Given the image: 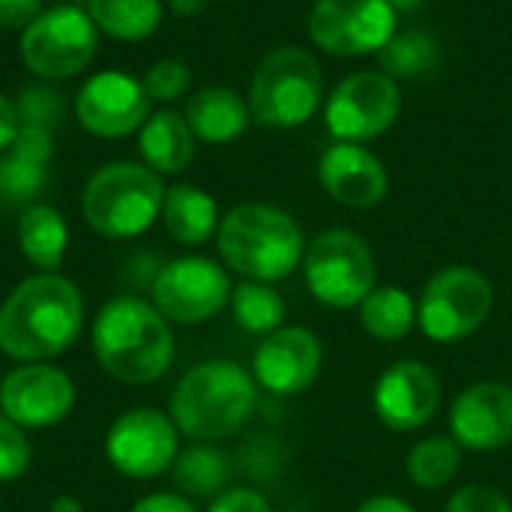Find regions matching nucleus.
<instances>
[{
  "mask_svg": "<svg viewBox=\"0 0 512 512\" xmlns=\"http://www.w3.org/2000/svg\"><path fill=\"white\" fill-rule=\"evenodd\" d=\"M84 327V297L57 273H36L0 306V351L18 363H45L75 345Z\"/></svg>",
  "mask_w": 512,
  "mask_h": 512,
  "instance_id": "obj_1",
  "label": "nucleus"
},
{
  "mask_svg": "<svg viewBox=\"0 0 512 512\" xmlns=\"http://www.w3.org/2000/svg\"><path fill=\"white\" fill-rule=\"evenodd\" d=\"M93 351L111 378L153 384L174 360L171 321L141 297H114L96 315Z\"/></svg>",
  "mask_w": 512,
  "mask_h": 512,
  "instance_id": "obj_2",
  "label": "nucleus"
},
{
  "mask_svg": "<svg viewBox=\"0 0 512 512\" xmlns=\"http://www.w3.org/2000/svg\"><path fill=\"white\" fill-rule=\"evenodd\" d=\"M216 246L228 270L270 285L288 279L306 255L300 222L288 210L261 201L231 207L219 222Z\"/></svg>",
  "mask_w": 512,
  "mask_h": 512,
  "instance_id": "obj_3",
  "label": "nucleus"
},
{
  "mask_svg": "<svg viewBox=\"0 0 512 512\" xmlns=\"http://www.w3.org/2000/svg\"><path fill=\"white\" fill-rule=\"evenodd\" d=\"M258 384L234 360L192 366L171 393V420L192 441H222L237 435L252 417Z\"/></svg>",
  "mask_w": 512,
  "mask_h": 512,
  "instance_id": "obj_4",
  "label": "nucleus"
},
{
  "mask_svg": "<svg viewBox=\"0 0 512 512\" xmlns=\"http://www.w3.org/2000/svg\"><path fill=\"white\" fill-rule=\"evenodd\" d=\"M165 189L162 177L141 162H108L84 186V222L111 240L138 237L162 216Z\"/></svg>",
  "mask_w": 512,
  "mask_h": 512,
  "instance_id": "obj_5",
  "label": "nucleus"
},
{
  "mask_svg": "<svg viewBox=\"0 0 512 512\" xmlns=\"http://www.w3.org/2000/svg\"><path fill=\"white\" fill-rule=\"evenodd\" d=\"M324 99V72L315 54L297 45H282L255 66L246 102L255 123L297 129L324 108Z\"/></svg>",
  "mask_w": 512,
  "mask_h": 512,
  "instance_id": "obj_6",
  "label": "nucleus"
},
{
  "mask_svg": "<svg viewBox=\"0 0 512 512\" xmlns=\"http://www.w3.org/2000/svg\"><path fill=\"white\" fill-rule=\"evenodd\" d=\"M495 309V285L468 264L438 270L417 297V327L426 339L453 345L474 336Z\"/></svg>",
  "mask_w": 512,
  "mask_h": 512,
  "instance_id": "obj_7",
  "label": "nucleus"
},
{
  "mask_svg": "<svg viewBox=\"0 0 512 512\" xmlns=\"http://www.w3.org/2000/svg\"><path fill=\"white\" fill-rule=\"evenodd\" d=\"M309 294L330 309H357L375 291V255L369 243L348 228L321 231L303 255Z\"/></svg>",
  "mask_w": 512,
  "mask_h": 512,
  "instance_id": "obj_8",
  "label": "nucleus"
},
{
  "mask_svg": "<svg viewBox=\"0 0 512 512\" xmlns=\"http://www.w3.org/2000/svg\"><path fill=\"white\" fill-rule=\"evenodd\" d=\"M96 45L99 30L90 12L78 3H57L21 30L18 54L33 75L57 81L78 75L93 60Z\"/></svg>",
  "mask_w": 512,
  "mask_h": 512,
  "instance_id": "obj_9",
  "label": "nucleus"
},
{
  "mask_svg": "<svg viewBox=\"0 0 512 512\" xmlns=\"http://www.w3.org/2000/svg\"><path fill=\"white\" fill-rule=\"evenodd\" d=\"M402 114V90L381 69H360L342 78L324 99V126L336 141L366 144L381 138Z\"/></svg>",
  "mask_w": 512,
  "mask_h": 512,
  "instance_id": "obj_10",
  "label": "nucleus"
},
{
  "mask_svg": "<svg viewBox=\"0 0 512 512\" xmlns=\"http://www.w3.org/2000/svg\"><path fill=\"white\" fill-rule=\"evenodd\" d=\"M153 306L183 327H195L219 315L231 303V276L225 267L204 255H183L168 261L153 276Z\"/></svg>",
  "mask_w": 512,
  "mask_h": 512,
  "instance_id": "obj_11",
  "label": "nucleus"
},
{
  "mask_svg": "<svg viewBox=\"0 0 512 512\" xmlns=\"http://www.w3.org/2000/svg\"><path fill=\"white\" fill-rule=\"evenodd\" d=\"M393 36L390 0H315L309 9V39L333 57L378 54Z\"/></svg>",
  "mask_w": 512,
  "mask_h": 512,
  "instance_id": "obj_12",
  "label": "nucleus"
},
{
  "mask_svg": "<svg viewBox=\"0 0 512 512\" xmlns=\"http://www.w3.org/2000/svg\"><path fill=\"white\" fill-rule=\"evenodd\" d=\"M105 456L123 477H162L180 456V429L171 414L156 408H132L111 423L105 435Z\"/></svg>",
  "mask_w": 512,
  "mask_h": 512,
  "instance_id": "obj_13",
  "label": "nucleus"
},
{
  "mask_svg": "<svg viewBox=\"0 0 512 512\" xmlns=\"http://www.w3.org/2000/svg\"><path fill=\"white\" fill-rule=\"evenodd\" d=\"M75 117L84 132L96 138L135 135L150 117V96L144 81L129 72L105 69L90 75L75 96Z\"/></svg>",
  "mask_w": 512,
  "mask_h": 512,
  "instance_id": "obj_14",
  "label": "nucleus"
},
{
  "mask_svg": "<svg viewBox=\"0 0 512 512\" xmlns=\"http://www.w3.org/2000/svg\"><path fill=\"white\" fill-rule=\"evenodd\" d=\"M75 408L72 378L48 363H21L0 381V411L21 429H51Z\"/></svg>",
  "mask_w": 512,
  "mask_h": 512,
  "instance_id": "obj_15",
  "label": "nucleus"
},
{
  "mask_svg": "<svg viewBox=\"0 0 512 512\" xmlns=\"http://www.w3.org/2000/svg\"><path fill=\"white\" fill-rule=\"evenodd\" d=\"M441 393V378L429 363L396 360L375 381L372 411L393 432H417L438 414Z\"/></svg>",
  "mask_w": 512,
  "mask_h": 512,
  "instance_id": "obj_16",
  "label": "nucleus"
},
{
  "mask_svg": "<svg viewBox=\"0 0 512 512\" xmlns=\"http://www.w3.org/2000/svg\"><path fill=\"white\" fill-rule=\"evenodd\" d=\"M324 366V345L306 327H282L261 339L252 354V378L273 396L309 390Z\"/></svg>",
  "mask_w": 512,
  "mask_h": 512,
  "instance_id": "obj_17",
  "label": "nucleus"
},
{
  "mask_svg": "<svg viewBox=\"0 0 512 512\" xmlns=\"http://www.w3.org/2000/svg\"><path fill=\"white\" fill-rule=\"evenodd\" d=\"M450 438L471 453H495L512 444V387L477 381L450 405Z\"/></svg>",
  "mask_w": 512,
  "mask_h": 512,
  "instance_id": "obj_18",
  "label": "nucleus"
},
{
  "mask_svg": "<svg viewBox=\"0 0 512 512\" xmlns=\"http://www.w3.org/2000/svg\"><path fill=\"white\" fill-rule=\"evenodd\" d=\"M321 189L348 210H372L390 192V174L384 162L366 147L351 141H333L318 159Z\"/></svg>",
  "mask_w": 512,
  "mask_h": 512,
  "instance_id": "obj_19",
  "label": "nucleus"
},
{
  "mask_svg": "<svg viewBox=\"0 0 512 512\" xmlns=\"http://www.w3.org/2000/svg\"><path fill=\"white\" fill-rule=\"evenodd\" d=\"M183 117L189 129L195 132V138L204 144H231L252 123L249 102L237 90L222 87V84L201 87L198 93H192Z\"/></svg>",
  "mask_w": 512,
  "mask_h": 512,
  "instance_id": "obj_20",
  "label": "nucleus"
},
{
  "mask_svg": "<svg viewBox=\"0 0 512 512\" xmlns=\"http://www.w3.org/2000/svg\"><path fill=\"white\" fill-rule=\"evenodd\" d=\"M195 141V132L177 111H156L138 129V153L159 177L186 171L195 156Z\"/></svg>",
  "mask_w": 512,
  "mask_h": 512,
  "instance_id": "obj_21",
  "label": "nucleus"
},
{
  "mask_svg": "<svg viewBox=\"0 0 512 512\" xmlns=\"http://www.w3.org/2000/svg\"><path fill=\"white\" fill-rule=\"evenodd\" d=\"M165 231L180 246H204L219 231V207L216 198L192 183H174L165 189L162 204Z\"/></svg>",
  "mask_w": 512,
  "mask_h": 512,
  "instance_id": "obj_22",
  "label": "nucleus"
},
{
  "mask_svg": "<svg viewBox=\"0 0 512 512\" xmlns=\"http://www.w3.org/2000/svg\"><path fill=\"white\" fill-rule=\"evenodd\" d=\"M18 246L39 273H57L69 246V228L51 204H30L18 219Z\"/></svg>",
  "mask_w": 512,
  "mask_h": 512,
  "instance_id": "obj_23",
  "label": "nucleus"
},
{
  "mask_svg": "<svg viewBox=\"0 0 512 512\" xmlns=\"http://www.w3.org/2000/svg\"><path fill=\"white\" fill-rule=\"evenodd\" d=\"M360 327L378 342H402L417 327V300L399 285H375V291L357 306Z\"/></svg>",
  "mask_w": 512,
  "mask_h": 512,
  "instance_id": "obj_24",
  "label": "nucleus"
},
{
  "mask_svg": "<svg viewBox=\"0 0 512 512\" xmlns=\"http://www.w3.org/2000/svg\"><path fill=\"white\" fill-rule=\"evenodd\" d=\"M87 12L96 30L123 42L147 39L162 24V0H87Z\"/></svg>",
  "mask_w": 512,
  "mask_h": 512,
  "instance_id": "obj_25",
  "label": "nucleus"
},
{
  "mask_svg": "<svg viewBox=\"0 0 512 512\" xmlns=\"http://www.w3.org/2000/svg\"><path fill=\"white\" fill-rule=\"evenodd\" d=\"M459 468H462V447L450 435L423 438L405 456V474L423 492H438L450 486Z\"/></svg>",
  "mask_w": 512,
  "mask_h": 512,
  "instance_id": "obj_26",
  "label": "nucleus"
},
{
  "mask_svg": "<svg viewBox=\"0 0 512 512\" xmlns=\"http://www.w3.org/2000/svg\"><path fill=\"white\" fill-rule=\"evenodd\" d=\"M228 306H231V315H234L237 327L252 333V336H270V333L285 327L288 306H285L282 294L270 282L243 279L231 291Z\"/></svg>",
  "mask_w": 512,
  "mask_h": 512,
  "instance_id": "obj_27",
  "label": "nucleus"
},
{
  "mask_svg": "<svg viewBox=\"0 0 512 512\" xmlns=\"http://www.w3.org/2000/svg\"><path fill=\"white\" fill-rule=\"evenodd\" d=\"M441 60L438 39L426 30H396V36L378 51L381 72L390 78H426Z\"/></svg>",
  "mask_w": 512,
  "mask_h": 512,
  "instance_id": "obj_28",
  "label": "nucleus"
},
{
  "mask_svg": "<svg viewBox=\"0 0 512 512\" xmlns=\"http://www.w3.org/2000/svg\"><path fill=\"white\" fill-rule=\"evenodd\" d=\"M228 477H231L228 456L216 447H207V444L189 447L174 462V483H177V489H183L192 498H210L213 501L219 492H225Z\"/></svg>",
  "mask_w": 512,
  "mask_h": 512,
  "instance_id": "obj_29",
  "label": "nucleus"
},
{
  "mask_svg": "<svg viewBox=\"0 0 512 512\" xmlns=\"http://www.w3.org/2000/svg\"><path fill=\"white\" fill-rule=\"evenodd\" d=\"M48 183V168L27 162L15 153L6 150V156H0V198L9 204H21V201H33Z\"/></svg>",
  "mask_w": 512,
  "mask_h": 512,
  "instance_id": "obj_30",
  "label": "nucleus"
},
{
  "mask_svg": "<svg viewBox=\"0 0 512 512\" xmlns=\"http://www.w3.org/2000/svg\"><path fill=\"white\" fill-rule=\"evenodd\" d=\"M189 66L177 57H165V60H156L147 75H144V90L150 99L156 102H174L180 99L186 90H189Z\"/></svg>",
  "mask_w": 512,
  "mask_h": 512,
  "instance_id": "obj_31",
  "label": "nucleus"
},
{
  "mask_svg": "<svg viewBox=\"0 0 512 512\" xmlns=\"http://www.w3.org/2000/svg\"><path fill=\"white\" fill-rule=\"evenodd\" d=\"M30 441L18 423L0 414V483H12L30 468Z\"/></svg>",
  "mask_w": 512,
  "mask_h": 512,
  "instance_id": "obj_32",
  "label": "nucleus"
},
{
  "mask_svg": "<svg viewBox=\"0 0 512 512\" xmlns=\"http://www.w3.org/2000/svg\"><path fill=\"white\" fill-rule=\"evenodd\" d=\"M60 93L54 87H45V84H33V87H24L15 99V108H18V117L24 126H45L51 129L60 117Z\"/></svg>",
  "mask_w": 512,
  "mask_h": 512,
  "instance_id": "obj_33",
  "label": "nucleus"
},
{
  "mask_svg": "<svg viewBox=\"0 0 512 512\" xmlns=\"http://www.w3.org/2000/svg\"><path fill=\"white\" fill-rule=\"evenodd\" d=\"M444 512H512V501L495 486L468 483L450 495Z\"/></svg>",
  "mask_w": 512,
  "mask_h": 512,
  "instance_id": "obj_34",
  "label": "nucleus"
},
{
  "mask_svg": "<svg viewBox=\"0 0 512 512\" xmlns=\"http://www.w3.org/2000/svg\"><path fill=\"white\" fill-rule=\"evenodd\" d=\"M9 153L21 156L27 162H36V165H48L54 156V135L45 126H24L21 123L15 141L9 144Z\"/></svg>",
  "mask_w": 512,
  "mask_h": 512,
  "instance_id": "obj_35",
  "label": "nucleus"
},
{
  "mask_svg": "<svg viewBox=\"0 0 512 512\" xmlns=\"http://www.w3.org/2000/svg\"><path fill=\"white\" fill-rule=\"evenodd\" d=\"M207 512H273V507L255 489H225L210 501Z\"/></svg>",
  "mask_w": 512,
  "mask_h": 512,
  "instance_id": "obj_36",
  "label": "nucleus"
},
{
  "mask_svg": "<svg viewBox=\"0 0 512 512\" xmlns=\"http://www.w3.org/2000/svg\"><path fill=\"white\" fill-rule=\"evenodd\" d=\"M42 12V0H0V30H24Z\"/></svg>",
  "mask_w": 512,
  "mask_h": 512,
  "instance_id": "obj_37",
  "label": "nucleus"
},
{
  "mask_svg": "<svg viewBox=\"0 0 512 512\" xmlns=\"http://www.w3.org/2000/svg\"><path fill=\"white\" fill-rule=\"evenodd\" d=\"M129 512H198L189 498L183 495H174V492H153V495H144L141 501L132 504Z\"/></svg>",
  "mask_w": 512,
  "mask_h": 512,
  "instance_id": "obj_38",
  "label": "nucleus"
},
{
  "mask_svg": "<svg viewBox=\"0 0 512 512\" xmlns=\"http://www.w3.org/2000/svg\"><path fill=\"white\" fill-rule=\"evenodd\" d=\"M18 129H21L18 108H15L12 99H6V96L0 93V150H9V144L15 141Z\"/></svg>",
  "mask_w": 512,
  "mask_h": 512,
  "instance_id": "obj_39",
  "label": "nucleus"
},
{
  "mask_svg": "<svg viewBox=\"0 0 512 512\" xmlns=\"http://www.w3.org/2000/svg\"><path fill=\"white\" fill-rule=\"evenodd\" d=\"M357 512H417L405 498H399V495H372V498H366Z\"/></svg>",
  "mask_w": 512,
  "mask_h": 512,
  "instance_id": "obj_40",
  "label": "nucleus"
},
{
  "mask_svg": "<svg viewBox=\"0 0 512 512\" xmlns=\"http://www.w3.org/2000/svg\"><path fill=\"white\" fill-rule=\"evenodd\" d=\"M168 3H171V9H174L177 15H186V18H189V15H198V12L204 9L207 0H168Z\"/></svg>",
  "mask_w": 512,
  "mask_h": 512,
  "instance_id": "obj_41",
  "label": "nucleus"
},
{
  "mask_svg": "<svg viewBox=\"0 0 512 512\" xmlns=\"http://www.w3.org/2000/svg\"><path fill=\"white\" fill-rule=\"evenodd\" d=\"M51 512H84V507H81V501L72 498V495H57V498L51 501Z\"/></svg>",
  "mask_w": 512,
  "mask_h": 512,
  "instance_id": "obj_42",
  "label": "nucleus"
},
{
  "mask_svg": "<svg viewBox=\"0 0 512 512\" xmlns=\"http://www.w3.org/2000/svg\"><path fill=\"white\" fill-rule=\"evenodd\" d=\"M423 3H426V0H390V6L396 9V15H399V12H414V9L423 6Z\"/></svg>",
  "mask_w": 512,
  "mask_h": 512,
  "instance_id": "obj_43",
  "label": "nucleus"
}]
</instances>
